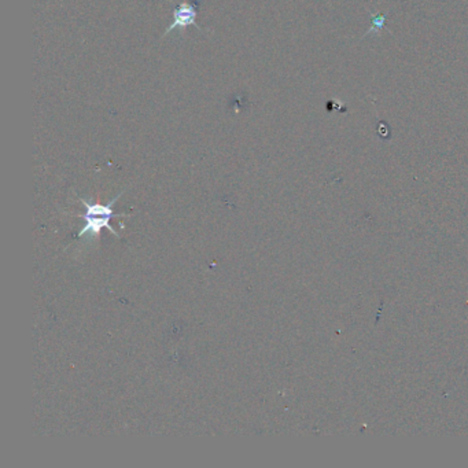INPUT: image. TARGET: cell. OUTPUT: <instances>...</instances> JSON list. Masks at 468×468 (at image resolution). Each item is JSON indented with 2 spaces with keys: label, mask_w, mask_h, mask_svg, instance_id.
<instances>
[{
  "label": "cell",
  "mask_w": 468,
  "mask_h": 468,
  "mask_svg": "<svg viewBox=\"0 0 468 468\" xmlns=\"http://www.w3.org/2000/svg\"><path fill=\"white\" fill-rule=\"evenodd\" d=\"M369 17H371V24H372V26L365 32L364 36H368V35H371V33L379 35V33L382 32V29L385 28V22H386L387 15H386V14H376V15H372V14L369 12Z\"/></svg>",
  "instance_id": "obj_3"
},
{
  "label": "cell",
  "mask_w": 468,
  "mask_h": 468,
  "mask_svg": "<svg viewBox=\"0 0 468 468\" xmlns=\"http://www.w3.org/2000/svg\"><path fill=\"white\" fill-rule=\"evenodd\" d=\"M201 3H202L201 0H184L180 4H177L174 10V21L171 26L164 32L162 37L168 36L175 29L180 32V35H183L184 31L191 25L199 29L197 24V15H198Z\"/></svg>",
  "instance_id": "obj_2"
},
{
  "label": "cell",
  "mask_w": 468,
  "mask_h": 468,
  "mask_svg": "<svg viewBox=\"0 0 468 468\" xmlns=\"http://www.w3.org/2000/svg\"><path fill=\"white\" fill-rule=\"evenodd\" d=\"M122 194H124V191H121L119 194H117V197H115L106 205H101V203L94 202L91 199L80 198V202L84 206V213L80 215V217L84 220V226H83L81 231L77 235V237L83 239L84 236H87V239L92 240V239H97L99 235L102 234L103 230H109L116 237H119V235L112 227L110 222H112V219H117V217H128L126 215H118V213H115V210H113L115 203L122 197Z\"/></svg>",
  "instance_id": "obj_1"
}]
</instances>
